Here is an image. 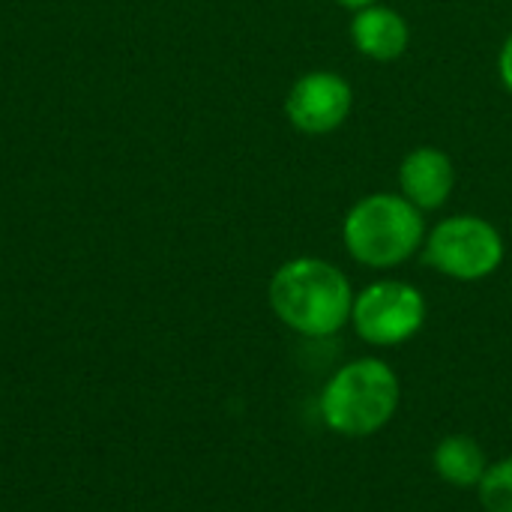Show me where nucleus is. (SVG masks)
Masks as SVG:
<instances>
[{"instance_id": "nucleus-6", "label": "nucleus", "mask_w": 512, "mask_h": 512, "mask_svg": "<svg viewBox=\"0 0 512 512\" xmlns=\"http://www.w3.org/2000/svg\"><path fill=\"white\" fill-rule=\"evenodd\" d=\"M354 108V87L333 69L303 72L285 96V117L303 135H330L342 129Z\"/></svg>"}, {"instance_id": "nucleus-5", "label": "nucleus", "mask_w": 512, "mask_h": 512, "mask_svg": "<svg viewBox=\"0 0 512 512\" xmlns=\"http://www.w3.org/2000/svg\"><path fill=\"white\" fill-rule=\"evenodd\" d=\"M429 318L426 297L405 279H375L354 294L351 327L372 348H399L411 342Z\"/></svg>"}, {"instance_id": "nucleus-12", "label": "nucleus", "mask_w": 512, "mask_h": 512, "mask_svg": "<svg viewBox=\"0 0 512 512\" xmlns=\"http://www.w3.org/2000/svg\"><path fill=\"white\" fill-rule=\"evenodd\" d=\"M342 9H351V12H357V9H363V6H372V3H381V0H336Z\"/></svg>"}, {"instance_id": "nucleus-11", "label": "nucleus", "mask_w": 512, "mask_h": 512, "mask_svg": "<svg viewBox=\"0 0 512 512\" xmlns=\"http://www.w3.org/2000/svg\"><path fill=\"white\" fill-rule=\"evenodd\" d=\"M498 75H501L504 90L512 96V33L504 39V45L498 51Z\"/></svg>"}, {"instance_id": "nucleus-3", "label": "nucleus", "mask_w": 512, "mask_h": 512, "mask_svg": "<svg viewBox=\"0 0 512 512\" xmlns=\"http://www.w3.org/2000/svg\"><path fill=\"white\" fill-rule=\"evenodd\" d=\"M426 213L399 192H372L351 204L342 219V243L351 261L366 270H396L426 243Z\"/></svg>"}, {"instance_id": "nucleus-10", "label": "nucleus", "mask_w": 512, "mask_h": 512, "mask_svg": "<svg viewBox=\"0 0 512 512\" xmlns=\"http://www.w3.org/2000/svg\"><path fill=\"white\" fill-rule=\"evenodd\" d=\"M477 498L486 512H512V456L489 462L477 486Z\"/></svg>"}, {"instance_id": "nucleus-2", "label": "nucleus", "mask_w": 512, "mask_h": 512, "mask_svg": "<svg viewBox=\"0 0 512 512\" xmlns=\"http://www.w3.org/2000/svg\"><path fill=\"white\" fill-rule=\"evenodd\" d=\"M402 405V381L381 357L339 366L318 396L321 423L342 438H372L387 429Z\"/></svg>"}, {"instance_id": "nucleus-9", "label": "nucleus", "mask_w": 512, "mask_h": 512, "mask_svg": "<svg viewBox=\"0 0 512 512\" xmlns=\"http://www.w3.org/2000/svg\"><path fill=\"white\" fill-rule=\"evenodd\" d=\"M435 474L456 489H477L489 471V456L483 444L471 435H447L432 450Z\"/></svg>"}, {"instance_id": "nucleus-7", "label": "nucleus", "mask_w": 512, "mask_h": 512, "mask_svg": "<svg viewBox=\"0 0 512 512\" xmlns=\"http://www.w3.org/2000/svg\"><path fill=\"white\" fill-rule=\"evenodd\" d=\"M456 189L453 159L432 144L414 147L399 162V195L408 198L420 213L441 210Z\"/></svg>"}, {"instance_id": "nucleus-4", "label": "nucleus", "mask_w": 512, "mask_h": 512, "mask_svg": "<svg viewBox=\"0 0 512 512\" xmlns=\"http://www.w3.org/2000/svg\"><path fill=\"white\" fill-rule=\"evenodd\" d=\"M507 258L504 234L477 213H456L426 231L423 261L453 282H483Z\"/></svg>"}, {"instance_id": "nucleus-1", "label": "nucleus", "mask_w": 512, "mask_h": 512, "mask_svg": "<svg viewBox=\"0 0 512 512\" xmlns=\"http://www.w3.org/2000/svg\"><path fill=\"white\" fill-rule=\"evenodd\" d=\"M354 288L345 270L318 255H297L270 276L273 315L303 339H330L351 324Z\"/></svg>"}, {"instance_id": "nucleus-8", "label": "nucleus", "mask_w": 512, "mask_h": 512, "mask_svg": "<svg viewBox=\"0 0 512 512\" xmlns=\"http://www.w3.org/2000/svg\"><path fill=\"white\" fill-rule=\"evenodd\" d=\"M348 33H351L354 48L375 63H393L411 45L408 18L387 3H372V6L357 9Z\"/></svg>"}]
</instances>
